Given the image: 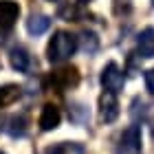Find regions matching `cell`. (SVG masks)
<instances>
[{
	"label": "cell",
	"mask_w": 154,
	"mask_h": 154,
	"mask_svg": "<svg viewBox=\"0 0 154 154\" xmlns=\"http://www.w3.org/2000/svg\"><path fill=\"white\" fill-rule=\"evenodd\" d=\"M99 82L103 86V93H121L123 86H125V75L123 71L117 66V62H108L106 66L101 68V75H99Z\"/></svg>",
	"instance_id": "7a4b0ae2"
},
{
	"label": "cell",
	"mask_w": 154,
	"mask_h": 154,
	"mask_svg": "<svg viewBox=\"0 0 154 154\" xmlns=\"http://www.w3.org/2000/svg\"><path fill=\"white\" fill-rule=\"evenodd\" d=\"M48 2H57V0H48Z\"/></svg>",
	"instance_id": "e0dca14e"
},
{
	"label": "cell",
	"mask_w": 154,
	"mask_h": 154,
	"mask_svg": "<svg viewBox=\"0 0 154 154\" xmlns=\"http://www.w3.org/2000/svg\"><path fill=\"white\" fill-rule=\"evenodd\" d=\"M9 62H11V68L18 73H31L35 62H33V55L29 53V48L24 46H13L9 51Z\"/></svg>",
	"instance_id": "3957f363"
},
{
	"label": "cell",
	"mask_w": 154,
	"mask_h": 154,
	"mask_svg": "<svg viewBox=\"0 0 154 154\" xmlns=\"http://www.w3.org/2000/svg\"><path fill=\"white\" fill-rule=\"evenodd\" d=\"M7 134L11 137H24L26 134V117L24 115H13L5 121V125H0Z\"/></svg>",
	"instance_id": "8fae6325"
},
{
	"label": "cell",
	"mask_w": 154,
	"mask_h": 154,
	"mask_svg": "<svg viewBox=\"0 0 154 154\" xmlns=\"http://www.w3.org/2000/svg\"><path fill=\"white\" fill-rule=\"evenodd\" d=\"M62 121V112L55 103H44L42 106V112H40V128L44 132H51L60 125Z\"/></svg>",
	"instance_id": "ba28073f"
},
{
	"label": "cell",
	"mask_w": 154,
	"mask_h": 154,
	"mask_svg": "<svg viewBox=\"0 0 154 154\" xmlns=\"http://www.w3.org/2000/svg\"><path fill=\"white\" fill-rule=\"evenodd\" d=\"M0 154H5V152H0Z\"/></svg>",
	"instance_id": "ac0fdd59"
},
{
	"label": "cell",
	"mask_w": 154,
	"mask_h": 154,
	"mask_svg": "<svg viewBox=\"0 0 154 154\" xmlns=\"http://www.w3.org/2000/svg\"><path fill=\"white\" fill-rule=\"evenodd\" d=\"M20 18V5L13 0H0V29L9 31Z\"/></svg>",
	"instance_id": "52a82bcc"
},
{
	"label": "cell",
	"mask_w": 154,
	"mask_h": 154,
	"mask_svg": "<svg viewBox=\"0 0 154 154\" xmlns=\"http://www.w3.org/2000/svg\"><path fill=\"white\" fill-rule=\"evenodd\" d=\"M77 51V38L68 31H55L51 42L46 46V60L51 64H62V62L71 60Z\"/></svg>",
	"instance_id": "6da1fadb"
},
{
	"label": "cell",
	"mask_w": 154,
	"mask_h": 154,
	"mask_svg": "<svg viewBox=\"0 0 154 154\" xmlns=\"http://www.w3.org/2000/svg\"><path fill=\"white\" fill-rule=\"evenodd\" d=\"M143 82H145V88H148V93L154 95V68H148V71L143 73Z\"/></svg>",
	"instance_id": "9a60e30c"
},
{
	"label": "cell",
	"mask_w": 154,
	"mask_h": 154,
	"mask_svg": "<svg viewBox=\"0 0 154 154\" xmlns=\"http://www.w3.org/2000/svg\"><path fill=\"white\" fill-rule=\"evenodd\" d=\"M46 154H86V148L77 141H62L46 150Z\"/></svg>",
	"instance_id": "4fadbf2b"
},
{
	"label": "cell",
	"mask_w": 154,
	"mask_h": 154,
	"mask_svg": "<svg viewBox=\"0 0 154 154\" xmlns=\"http://www.w3.org/2000/svg\"><path fill=\"white\" fill-rule=\"evenodd\" d=\"M20 95H22V88L16 86V84H7V86L0 88V110L11 106V103H16L20 99Z\"/></svg>",
	"instance_id": "5bb4252c"
},
{
	"label": "cell",
	"mask_w": 154,
	"mask_h": 154,
	"mask_svg": "<svg viewBox=\"0 0 154 154\" xmlns=\"http://www.w3.org/2000/svg\"><path fill=\"white\" fill-rule=\"evenodd\" d=\"M79 5H88V2H93V0H77Z\"/></svg>",
	"instance_id": "2e32d148"
},
{
	"label": "cell",
	"mask_w": 154,
	"mask_h": 154,
	"mask_svg": "<svg viewBox=\"0 0 154 154\" xmlns=\"http://www.w3.org/2000/svg\"><path fill=\"white\" fill-rule=\"evenodd\" d=\"M121 154H141V125L132 123L121 134Z\"/></svg>",
	"instance_id": "5b68a950"
},
{
	"label": "cell",
	"mask_w": 154,
	"mask_h": 154,
	"mask_svg": "<svg viewBox=\"0 0 154 154\" xmlns=\"http://www.w3.org/2000/svg\"><path fill=\"white\" fill-rule=\"evenodd\" d=\"M137 55L141 60H152L154 57V29L148 26L139 33L137 38Z\"/></svg>",
	"instance_id": "9c48e42d"
},
{
	"label": "cell",
	"mask_w": 154,
	"mask_h": 154,
	"mask_svg": "<svg viewBox=\"0 0 154 154\" xmlns=\"http://www.w3.org/2000/svg\"><path fill=\"white\" fill-rule=\"evenodd\" d=\"M51 84L53 88H60V90H68V88H75L79 84V71L75 66H66V68H60L51 75Z\"/></svg>",
	"instance_id": "277c9868"
},
{
	"label": "cell",
	"mask_w": 154,
	"mask_h": 154,
	"mask_svg": "<svg viewBox=\"0 0 154 154\" xmlns=\"http://www.w3.org/2000/svg\"><path fill=\"white\" fill-rule=\"evenodd\" d=\"M77 48H82L86 55H93L97 53V48H99V40H97V35L93 31H82L79 38H77Z\"/></svg>",
	"instance_id": "7c38bea8"
},
{
	"label": "cell",
	"mask_w": 154,
	"mask_h": 154,
	"mask_svg": "<svg viewBox=\"0 0 154 154\" xmlns=\"http://www.w3.org/2000/svg\"><path fill=\"white\" fill-rule=\"evenodd\" d=\"M51 26V18L44 16V13H31L29 20H26V31L31 35H42V33L48 31Z\"/></svg>",
	"instance_id": "30bf717a"
},
{
	"label": "cell",
	"mask_w": 154,
	"mask_h": 154,
	"mask_svg": "<svg viewBox=\"0 0 154 154\" xmlns=\"http://www.w3.org/2000/svg\"><path fill=\"white\" fill-rule=\"evenodd\" d=\"M119 112H121V110H119L117 95L101 93V97H99V117H101V121L103 123H112V121H117Z\"/></svg>",
	"instance_id": "8992f818"
}]
</instances>
